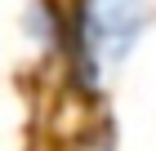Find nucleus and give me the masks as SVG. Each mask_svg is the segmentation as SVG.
Instances as JSON below:
<instances>
[{"label": "nucleus", "mask_w": 156, "mask_h": 151, "mask_svg": "<svg viewBox=\"0 0 156 151\" xmlns=\"http://www.w3.org/2000/svg\"><path fill=\"white\" fill-rule=\"evenodd\" d=\"M23 31L40 53H62L67 49V5L62 0H27Z\"/></svg>", "instance_id": "nucleus-2"}, {"label": "nucleus", "mask_w": 156, "mask_h": 151, "mask_svg": "<svg viewBox=\"0 0 156 151\" xmlns=\"http://www.w3.org/2000/svg\"><path fill=\"white\" fill-rule=\"evenodd\" d=\"M152 22L147 0H67V62L85 93L103 89V71L120 67Z\"/></svg>", "instance_id": "nucleus-1"}]
</instances>
